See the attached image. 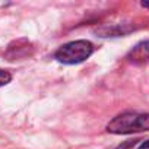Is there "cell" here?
I'll return each instance as SVG.
<instances>
[{
    "instance_id": "obj_1",
    "label": "cell",
    "mask_w": 149,
    "mask_h": 149,
    "mask_svg": "<svg viewBox=\"0 0 149 149\" xmlns=\"http://www.w3.org/2000/svg\"><path fill=\"white\" fill-rule=\"evenodd\" d=\"M107 130L114 134H130L136 132H146L149 130V114L123 113L108 123Z\"/></svg>"
},
{
    "instance_id": "obj_2",
    "label": "cell",
    "mask_w": 149,
    "mask_h": 149,
    "mask_svg": "<svg viewBox=\"0 0 149 149\" xmlns=\"http://www.w3.org/2000/svg\"><path fill=\"white\" fill-rule=\"evenodd\" d=\"M92 53H94L92 42L86 40H78V41H72L61 45L56 51L54 57L57 61L63 64H78L89 58Z\"/></svg>"
},
{
    "instance_id": "obj_7",
    "label": "cell",
    "mask_w": 149,
    "mask_h": 149,
    "mask_svg": "<svg viewBox=\"0 0 149 149\" xmlns=\"http://www.w3.org/2000/svg\"><path fill=\"white\" fill-rule=\"evenodd\" d=\"M140 5H142L143 8H146V9H149V2H142Z\"/></svg>"
},
{
    "instance_id": "obj_3",
    "label": "cell",
    "mask_w": 149,
    "mask_h": 149,
    "mask_svg": "<svg viewBox=\"0 0 149 149\" xmlns=\"http://www.w3.org/2000/svg\"><path fill=\"white\" fill-rule=\"evenodd\" d=\"M31 53H32V44L28 40H16L8 45L5 56L8 57V60H18L29 56Z\"/></svg>"
},
{
    "instance_id": "obj_6",
    "label": "cell",
    "mask_w": 149,
    "mask_h": 149,
    "mask_svg": "<svg viewBox=\"0 0 149 149\" xmlns=\"http://www.w3.org/2000/svg\"><path fill=\"white\" fill-rule=\"evenodd\" d=\"M137 149H149V140H146V142H143Z\"/></svg>"
},
{
    "instance_id": "obj_4",
    "label": "cell",
    "mask_w": 149,
    "mask_h": 149,
    "mask_svg": "<svg viewBox=\"0 0 149 149\" xmlns=\"http://www.w3.org/2000/svg\"><path fill=\"white\" fill-rule=\"evenodd\" d=\"M127 58L133 63H146V61H149V41L139 42L129 53Z\"/></svg>"
},
{
    "instance_id": "obj_5",
    "label": "cell",
    "mask_w": 149,
    "mask_h": 149,
    "mask_svg": "<svg viewBox=\"0 0 149 149\" xmlns=\"http://www.w3.org/2000/svg\"><path fill=\"white\" fill-rule=\"evenodd\" d=\"M10 81H12V74H10L9 72H6V70L0 69V86L8 85Z\"/></svg>"
}]
</instances>
